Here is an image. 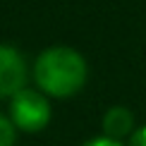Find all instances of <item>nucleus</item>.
<instances>
[{
  "label": "nucleus",
  "instance_id": "39448f33",
  "mask_svg": "<svg viewBox=\"0 0 146 146\" xmlns=\"http://www.w3.org/2000/svg\"><path fill=\"white\" fill-rule=\"evenodd\" d=\"M15 139H17V132L12 120L0 115V146H15Z\"/></svg>",
  "mask_w": 146,
  "mask_h": 146
},
{
  "label": "nucleus",
  "instance_id": "423d86ee",
  "mask_svg": "<svg viewBox=\"0 0 146 146\" xmlns=\"http://www.w3.org/2000/svg\"><path fill=\"white\" fill-rule=\"evenodd\" d=\"M129 146H146V125L132 132V137H129Z\"/></svg>",
  "mask_w": 146,
  "mask_h": 146
},
{
  "label": "nucleus",
  "instance_id": "0eeeda50",
  "mask_svg": "<svg viewBox=\"0 0 146 146\" xmlns=\"http://www.w3.org/2000/svg\"><path fill=\"white\" fill-rule=\"evenodd\" d=\"M84 146H122L117 139H110V137H96V139H89Z\"/></svg>",
  "mask_w": 146,
  "mask_h": 146
},
{
  "label": "nucleus",
  "instance_id": "7ed1b4c3",
  "mask_svg": "<svg viewBox=\"0 0 146 146\" xmlns=\"http://www.w3.org/2000/svg\"><path fill=\"white\" fill-rule=\"evenodd\" d=\"M27 84V62L12 46L0 43V98H12Z\"/></svg>",
  "mask_w": 146,
  "mask_h": 146
},
{
  "label": "nucleus",
  "instance_id": "20e7f679",
  "mask_svg": "<svg viewBox=\"0 0 146 146\" xmlns=\"http://www.w3.org/2000/svg\"><path fill=\"white\" fill-rule=\"evenodd\" d=\"M132 132H134V115H132L129 108L113 106L103 115V137H110L120 141L125 137H132Z\"/></svg>",
  "mask_w": 146,
  "mask_h": 146
},
{
  "label": "nucleus",
  "instance_id": "f03ea898",
  "mask_svg": "<svg viewBox=\"0 0 146 146\" xmlns=\"http://www.w3.org/2000/svg\"><path fill=\"white\" fill-rule=\"evenodd\" d=\"M10 120L22 132H41L50 122V106L41 91L24 86L10 101Z\"/></svg>",
  "mask_w": 146,
  "mask_h": 146
},
{
  "label": "nucleus",
  "instance_id": "f257e3e1",
  "mask_svg": "<svg viewBox=\"0 0 146 146\" xmlns=\"http://www.w3.org/2000/svg\"><path fill=\"white\" fill-rule=\"evenodd\" d=\"M86 60L70 46H53L36 58L34 79L43 94L53 98L74 96L86 84Z\"/></svg>",
  "mask_w": 146,
  "mask_h": 146
}]
</instances>
